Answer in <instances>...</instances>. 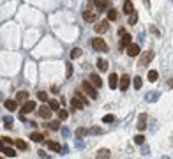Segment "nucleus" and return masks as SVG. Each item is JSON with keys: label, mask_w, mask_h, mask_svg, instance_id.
Wrapping results in <instances>:
<instances>
[{"label": "nucleus", "mask_w": 173, "mask_h": 159, "mask_svg": "<svg viewBox=\"0 0 173 159\" xmlns=\"http://www.w3.org/2000/svg\"><path fill=\"white\" fill-rule=\"evenodd\" d=\"M136 21H138V14L132 11V12H129V25H136Z\"/></svg>", "instance_id": "a878e982"}, {"label": "nucleus", "mask_w": 173, "mask_h": 159, "mask_svg": "<svg viewBox=\"0 0 173 159\" xmlns=\"http://www.w3.org/2000/svg\"><path fill=\"white\" fill-rule=\"evenodd\" d=\"M113 120H115V117H113V115H106V117H102V122H104V124H108V122H113Z\"/></svg>", "instance_id": "72a5a7b5"}, {"label": "nucleus", "mask_w": 173, "mask_h": 159, "mask_svg": "<svg viewBox=\"0 0 173 159\" xmlns=\"http://www.w3.org/2000/svg\"><path fill=\"white\" fill-rule=\"evenodd\" d=\"M117 83H118V76L111 73L110 74V88H117Z\"/></svg>", "instance_id": "f3484780"}, {"label": "nucleus", "mask_w": 173, "mask_h": 159, "mask_svg": "<svg viewBox=\"0 0 173 159\" xmlns=\"http://www.w3.org/2000/svg\"><path fill=\"white\" fill-rule=\"evenodd\" d=\"M16 147L20 148V150H27V143L23 140H16Z\"/></svg>", "instance_id": "7c9ffc66"}, {"label": "nucleus", "mask_w": 173, "mask_h": 159, "mask_svg": "<svg viewBox=\"0 0 173 159\" xmlns=\"http://www.w3.org/2000/svg\"><path fill=\"white\" fill-rule=\"evenodd\" d=\"M132 83H134V88H141V78H140V76H136Z\"/></svg>", "instance_id": "2f4dec72"}, {"label": "nucleus", "mask_w": 173, "mask_h": 159, "mask_svg": "<svg viewBox=\"0 0 173 159\" xmlns=\"http://www.w3.org/2000/svg\"><path fill=\"white\" fill-rule=\"evenodd\" d=\"M4 104H5V108H7V110H9V111H14V110H16V108H18V103H16V101H14V99H7V101H5V103H4Z\"/></svg>", "instance_id": "f8f14e48"}, {"label": "nucleus", "mask_w": 173, "mask_h": 159, "mask_svg": "<svg viewBox=\"0 0 173 159\" xmlns=\"http://www.w3.org/2000/svg\"><path fill=\"white\" fill-rule=\"evenodd\" d=\"M118 81H120V87H122V90H125V88L129 87V81H131V78H129L127 74H122V78H120Z\"/></svg>", "instance_id": "9b49d317"}, {"label": "nucleus", "mask_w": 173, "mask_h": 159, "mask_svg": "<svg viewBox=\"0 0 173 159\" xmlns=\"http://www.w3.org/2000/svg\"><path fill=\"white\" fill-rule=\"evenodd\" d=\"M95 18H97V16H95V12H92V11H85V12H83V20L88 21V23H94Z\"/></svg>", "instance_id": "1a4fd4ad"}, {"label": "nucleus", "mask_w": 173, "mask_h": 159, "mask_svg": "<svg viewBox=\"0 0 173 159\" xmlns=\"http://www.w3.org/2000/svg\"><path fill=\"white\" fill-rule=\"evenodd\" d=\"M145 122H147V115H145V113H141V115H140V118H138V129H140V131H143V129L147 127V124H145Z\"/></svg>", "instance_id": "ddd939ff"}, {"label": "nucleus", "mask_w": 173, "mask_h": 159, "mask_svg": "<svg viewBox=\"0 0 173 159\" xmlns=\"http://www.w3.org/2000/svg\"><path fill=\"white\" fill-rule=\"evenodd\" d=\"M143 141H145V138H143L141 134H138V136L134 138V143H138V145H141Z\"/></svg>", "instance_id": "c9c22d12"}, {"label": "nucleus", "mask_w": 173, "mask_h": 159, "mask_svg": "<svg viewBox=\"0 0 173 159\" xmlns=\"http://www.w3.org/2000/svg\"><path fill=\"white\" fill-rule=\"evenodd\" d=\"M108 2H110V0H94V5L99 7V9H106V7H108Z\"/></svg>", "instance_id": "a211bd4d"}, {"label": "nucleus", "mask_w": 173, "mask_h": 159, "mask_svg": "<svg viewBox=\"0 0 173 159\" xmlns=\"http://www.w3.org/2000/svg\"><path fill=\"white\" fill-rule=\"evenodd\" d=\"M85 134H87V129H83V127L76 129V136H85Z\"/></svg>", "instance_id": "473e14b6"}, {"label": "nucleus", "mask_w": 173, "mask_h": 159, "mask_svg": "<svg viewBox=\"0 0 173 159\" xmlns=\"http://www.w3.org/2000/svg\"><path fill=\"white\" fill-rule=\"evenodd\" d=\"M108 27H110L108 20H102V21H99V23L95 25V32H97V34H102V32L108 30Z\"/></svg>", "instance_id": "20e7f679"}, {"label": "nucleus", "mask_w": 173, "mask_h": 159, "mask_svg": "<svg viewBox=\"0 0 173 159\" xmlns=\"http://www.w3.org/2000/svg\"><path fill=\"white\" fill-rule=\"evenodd\" d=\"M37 113H39V117H42V118H50L51 117V110L48 108V106H41V108L37 110Z\"/></svg>", "instance_id": "423d86ee"}, {"label": "nucleus", "mask_w": 173, "mask_h": 159, "mask_svg": "<svg viewBox=\"0 0 173 159\" xmlns=\"http://www.w3.org/2000/svg\"><path fill=\"white\" fill-rule=\"evenodd\" d=\"M97 157H110V150H106V148H101V150L97 152Z\"/></svg>", "instance_id": "c85d7f7f"}, {"label": "nucleus", "mask_w": 173, "mask_h": 159, "mask_svg": "<svg viewBox=\"0 0 173 159\" xmlns=\"http://www.w3.org/2000/svg\"><path fill=\"white\" fill-rule=\"evenodd\" d=\"M145 2V5H150V0H143Z\"/></svg>", "instance_id": "ea45409f"}, {"label": "nucleus", "mask_w": 173, "mask_h": 159, "mask_svg": "<svg viewBox=\"0 0 173 159\" xmlns=\"http://www.w3.org/2000/svg\"><path fill=\"white\" fill-rule=\"evenodd\" d=\"M97 67H99L101 73H106V71H108V62H106L104 58H99V60H97Z\"/></svg>", "instance_id": "4468645a"}, {"label": "nucleus", "mask_w": 173, "mask_h": 159, "mask_svg": "<svg viewBox=\"0 0 173 159\" xmlns=\"http://www.w3.org/2000/svg\"><path fill=\"white\" fill-rule=\"evenodd\" d=\"M30 140H32V141H42V140H44V136H42L41 133H32Z\"/></svg>", "instance_id": "b1692460"}, {"label": "nucleus", "mask_w": 173, "mask_h": 159, "mask_svg": "<svg viewBox=\"0 0 173 159\" xmlns=\"http://www.w3.org/2000/svg\"><path fill=\"white\" fill-rule=\"evenodd\" d=\"M71 106H72V108H76V110H82L83 106H85V103H83L82 99H78V97H74V99H72V101H71Z\"/></svg>", "instance_id": "2eb2a0df"}, {"label": "nucleus", "mask_w": 173, "mask_h": 159, "mask_svg": "<svg viewBox=\"0 0 173 159\" xmlns=\"http://www.w3.org/2000/svg\"><path fill=\"white\" fill-rule=\"evenodd\" d=\"M76 97H78V99H82L83 103H85V104H87V99H85V95H83L82 92H80V90H78V92H76Z\"/></svg>", "instance_id": "e433bc0d"}, {"label": "nucleus", "mask_w": 173, "mask_h": 159, "mask_svg": "<svg viewBox=\"0 0 173 159\" xmlns=\"http://www.w3.org/2000/svg\"><path fill=\"white\" fill-rule=\"evenodd\" d=\"M48 108H50L51 111H57V110L60 108V104H58V101H55V99H51V101H50V106H48Z\"/></svg>", "instance_id": "393cba45"}, {"label": "nucleus", "mask_w": 173, "mask_h": 159, "mask_svg": "<svg viewBox=\"0 0 173 159\" xmlns=\"http://www.w3.org/2000/svg\"><path fill=\"white\" fill-rule=\"evenodd\" d=\"M48 127H50V129H53V131H57V129L60 127V122H58V120H51L50 124H48Z\"/></svg>", "instance_id": "cd10ccee"}, {"label": "nucleus", "mask_w": 173, "mask_h": 159, "mask_svg": "<svg viewBox=\"0 0 173 159\" xmlns=\"http://www.w3.org/2000/svg\"><path fill=\"white\" fill-rule=\"evenodd\" d=\"M57 111H58V117H60L62 120H65V118L69 117V113H67V110H60V108H58Z\"/></svg>", "instance_id": "c756f323"}, {"label": "nucleus", "mask_w": 173, "mask_h": 159, "mask_svg": "<svg viewBox=\"0 0 173 159\" xmlns=\"http://www.w3.org/2000/svg\"><path fill=\"white\" fill-rule=\"evenodd\" d=\"M2 141H4V143H9V145L12 143V140H11V138H2Z\"/></svg>", "instance_id": "4c0bfd02"}, {"label": "nucleus", "mask_w": 173, "mask_h": 159, "mask_svg": "<svg viewBox=\"0 0 173 159\" xmlns=\"http://www.w3.org/2000/svg\"><path fill=\"white\" fill-rule=\"evenodd\" d=\"M27 99H28V92H27V90H20V92L16 94V99H14V101H16V103H25Z\"/></svg>", "instance_id": "6e6552de"}, {"label": "nucleus", "mask_w": 173, "mask_h": 159, "mask_svg": "<svg viewBox=\"0 0 173 159\" xmlns=\"http://www.w3.org/2000/svg\"><path fill=\"white\" fill-rule=\"evenodd\" d=\"M82 55H83L82 48H72V51H71V58H72V60H76V58H80Z\"/></svg>", "instance_id": "6ab92c4d"}, {"label": "nucleus", "mask_w": 173, "mask_h": 159, "mask_svg": "<svg viewBox=\"0 0 173 159\" xmlns=\"http://www.w3.org/2000/svg\"><path fill=\"white\" fill-rule=\"evenodd\" d=\"M157 76H159V74H157V71H148V74H147V78H148V81H155V80H157Z\"/></svg>", "instance_id": "bb28decb"}, {"label": "nucleus", "mask_w": 173, "mask_h": 159, "mask_svg": "<svg viewBox=\"0 0 173 159\" xmlns=\"http://www.w3.org/2000/svg\"><path fill=\"white\" fill-rule=\"evenodd\" d=\"M35 110V103L34 101H25V104H23V113H30V111H34Z\"/></svg>", "instance_id": "0eeeda50"}, {"label": "nucleus", "mask_w": 173, "mask_h": 159, "mask_svg": "<svg viewBox=\"0 0 173 159\" xmlns=\"http://www.w3.org/2000/svg\"><path fill=\"white\" fill-rule=\"evenodd\" d=\"M48 148L53 150V152H60V150H62V147L57 143V141H48Z\"/></svg>", "instance_id": "aec40b11"}, {"label": "nucleus", "mask_w": 173, "mask_h": 159, "mask_svg": "<svg viewBox=\"0 0 173 159\" xmlns=\"http://www.w3.org/2000/svg\"><path fill=\"white\" fill-rule=\"evenodd\" d=\"M92 48L97 50V51H108V44H106V41L101 39V37H95V39L92 41Z\"/></svg>", "instance_id": "f257e3e1"}, {"label": "nucleus", "mask_w": 173, "mask_h": 159, "mask_svg": "<svg viewBox=\"0 0 173 159\" xmlns=\"http://www.w3.org/2000/svg\"><path fill=\"white\" fill-rule=\"evenodd\" d=\"M132 2L131 0H125V4H124V12H125V14H129V12H132Z\"/></svg>", "instance_id": "412c9836"}, {"label": "nucleus", "mask_w": 173, "mask_h": 159, "mask_svg": "<svg viewBox=\"0 0 173 159\" xmlns=\"http://www.w3.org/2000/svg\"><path fill=\"white\" fill-rule=\"evenodd\" d=\"M127 55H129V57H132V58H134V57H138V55H140V46H138V44H132V42H129V44H127Z\"/></svg>", "instance_id": "7ed1b4c3"}, {"label": "nucleus", "mask_w": 173, "mask_h": 159, "mask_svg": "<svg viewBox=\"0 0 173 159\" xmlns=\"http://www.w3.org/2000/svg\"><path fill=\"white\" fill-rule=\"evenodd\" d=\"M37 97H39V101H48V94L46 92H39Z\"/></svg>", "instance_id": "f704fd0d"}, {"label": "nucleus", "mask_w": 173, "mask_h": 159, "mask_svg": "<svg viewBox=\"0 0 173 159\" xmlns=\"http://www.w3.org/2000/svg\"><path fill=\"white\" fill-rule=\"evenodd\" d=\"M2 152H4V156H9V157H14V156H16V152H14L11 147H4Z\"/></svg>", "instance_id": "5701e85b"}, {"label": "nucleus", "mask_w": 173, "mask_h": 159, "mask_svg": "<svg viewBox=\"0 0 173 159\" xmlns=\"http://www.w3.org/2000/svg\"><path fill=\"white\" fill-rule=\"evenodd\" d=\"M120 35H122V39H120V50H125V48H127V44H129V42H131V35H129V34H125V32H124V34H120Z\"/></svg>", "instance_id": "39448f33"}, {"label": "nucleus", "mask_w": 173, "mask_h": 159, "mask_svg": "<svg viewBox=\"0 0 173 159\" xmlns=\"http://www.w3.org/2000/svg\"><path fill=\"white\" fill-rule=\"evenodd\" d=\"M152 58H154V53L150 51V50H148V51H145V53H143V57H141V65H147Z\"/></svg>", "instance_id": "9d476101"}, {"label": "nucleus", "mask_w": 173, "mask_h": 159, "mask_svg": "<svg viewBox=\"0 0 173 159\" xmlns=\"http://www.w3.org/2000/svg\"><path fill=\"white\" fill-rule=\"evenodd\" d=\"M117 18H118V12H117L115 9H110V11H108V21H115Z\"/></svg>", "instance_id": "4be33fe9"}, {"label": "nucleus", "mask_w": 173, "mask_h": 159, "mask_svg": "<svg viewBox=\"0 0 173 159\" xmlns=\"http://www.w3.org/2000/svg\"><path fill=\"white\" fill-rule=\"evenodd\" d=\"M90 83H92V85H95V87H101V85H102V80L99 78V76H97V74L92 73V74H90Z\"/></svg>", "instance_id": "dca6fc26"}, {"label": "nucleus", "mask_w": 173, "mask_h": 159, "mask_svg": "<svg viewBox=\"0 0 173 159\" xmlns=\"http://www.w3.org/2000/svg\"><path fill=\"white\" fill-rule=\"evenodd\" d=\"M2 148H4V141L0 140V152H2Z\"/></svg>", "instance_id": "58836bf2"}, {"label": "nucleus", "mask_w": 173, "mask_h": 159, "mask_svg": "<svg viewBox=\"0 0 173 159\" xmlns=\"http://www.w3.org/2000/svg\"><path fill=\"white\" fill-rule=\"evenodd\" d=\"M82 88L87 92V95H88L90 99H97V92H95V88H94V85H92L90 81H83Z\"/></svg>", "instance_id": "f03ea898"}]
</instances>
